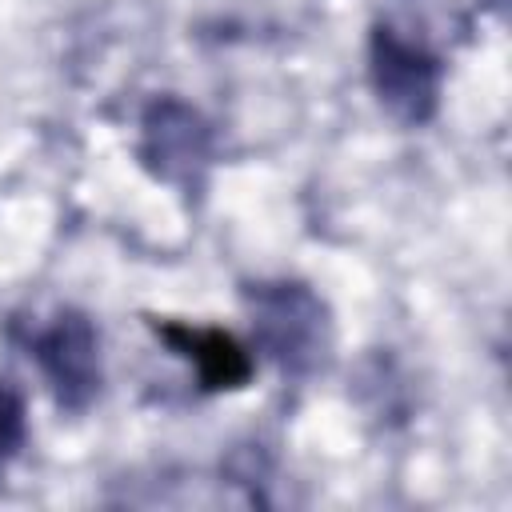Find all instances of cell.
Wrapping results in <instances>:
<instances>
[{"instance_id":"4","label":"cell","mask_w":512,"mask_h":512,"mask_svg":"<svg viewBox=\"0 0 512 512\" xmlns=\"http://www.w3.org/2000/svg\"><path fill=\"white\" fill-rule=\"evenodd\" d=\"M148 140H152V156L164 164L168 176H172V168H192L196 160H204V128L180 104H164L152 112Z\"/></svg>"},{"instance_id":"5","label":"cell","mask_w":512,"mask_h":512,"mask_svg":"<svg viewBox=\"0 0 512 512\" xmlns=\"http://www.w3.org/2000/svg\"><path fill=\"white\" fill-rule=\"evenodd\" d=\"M20 432H24V408H20V396L12 388L0 384V460L20 444Z\"/></svg>"},{"instance_id":"1","label":"cell","mask_w":512,"mask_h":512,"mask_svg":"<svg viewBox=\"0 0 512 512\" xmlns=\"http://www.w3.org/2000/svg\"><path fill=\"white\" fill-rule=\"evenodd\" d=\"M36 356L44 364V372L52 376L60 400L68 404H84L100 380V368H96V336L84 320H60L52 332L40 336L36 344Z\"/></svg>"},{"instance_id":"3","label":"cell","mask_w":512,"mask_h":512,"mask_svg":"<svg viewBox=\"0 0 512 512\" xmlns=\"http://www.w3.org/2000/svg\"><path fill=\"white\" fill-rule=\"evenodd\" d=\"M168 340H180L188 360H196L200 376L208 388H236L248 380V356L236 348L232 336L224 332H188V328H164Z\"/></svg>"},{"instance_id":"2","label":"cell","mask_w":512,"mask_h":512,"mask_svg":"<svg viewBox=\"0 0 512 512\" xmlns=\"http://www.w3.org/2000/svg\"><path fill=\"white\" fill-rule=\"evenodd\" d=\"M432 60L416 52V44L380 32L376 36V88L388 108H396L408 120H420L432 104Z\"/></svg>"}]
</instances>
